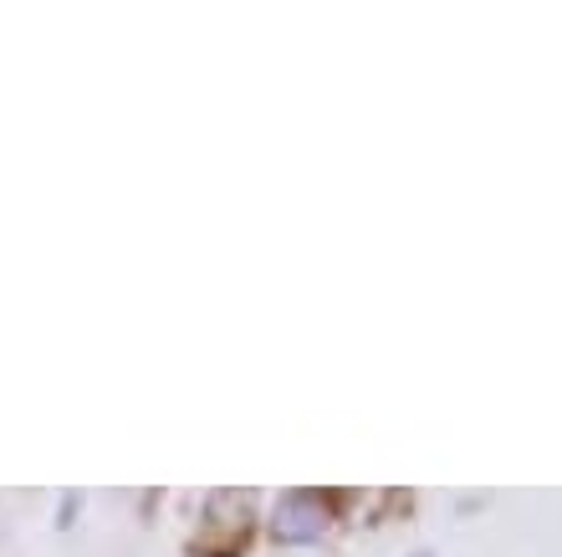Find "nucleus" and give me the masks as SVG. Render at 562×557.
<instances>
[{"label":"nucleus","mask_w":562,"mask_h":557,"mask_svg":"<svg viewBox=\"0 0 562 557\" xmlns=\"http://www.w3.org/2000/svg\"><path fill=\"white\" fill-rule=\"evenodd\" d=\"M256 512L246 491H210L205 497V522L194 532L190 557H240L251 547Z\"/></svg>","instance_id":"f257e3e1"},{"label":"nucleus","mask_w":562,"mask_h":557,"mask_svg":"<svg viewBox=\"0 0 562 557\" xmlns=\"http://www.w3.org/2000/svg\"><path fill=\"white\" fill-rule=\"evenodd\" d=\"M327 506H338V491H281L271 512V537L281 547H317L333 527Z\"/></svg>","instance_id":"f03ea898"},{"label":"nucleus","mask_w":562,"mask_h":557,"mask_svg":"<svg viewBox=\"0 0 562 557\" xmlns=\"http://www.w3.org/2000/svg\"><path fill=\"white\" fill-rule=\"evenodd\" d=\"M415 557H429V553H415Z\"/></svg>","instance_id":"7ed1b4c3"}]
</instances>
